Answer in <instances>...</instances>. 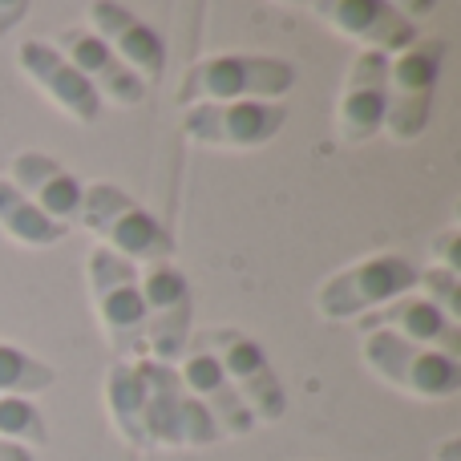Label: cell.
<instances>
[{
    "label": "cell",
    "mask_w": 461,
    "mask_h": 461,
    "mask_svg": "<svg viewBox=\"0 0 461 461\" xmlns=\"http://www.w3.org/2000/svg\"><path fill=\"white\" fill-rule=\"evenodd\" d=\"M53 381L57 373L45 360L0 340V397H37V393L53 389Z\"/></svg>",
    "instance_id": "44dd1931"
},
{
    "label": "cell",
    "mask_w": 461,
    "mask_h": 461,
    "mask_svg": "<svg viewBox=\"0 0 461 461\" xmlns=\"http://www.w3.org/2000/svg\"><path fill=\"white\" fill-rule=\"evenodd\" d=\"M0 230L24 247H53L69 235L65 223H53L45 211H37L5 175H0Z\"/></svg>",
    "instance_id": "ffe728a7"
},
{
    "label": "cell",
    "mask_w": 461,
    "mask_h": 461,
    "mask_svg": "<svg viewBox=\"0 0 461 461\" xmlns=\"http://www.w3.org/2000/svg\"><path fill=\"white\" fill-rule=\"evenodd\" d=\"M365 360L384 384H397V389L413 393V397L446 401L461 393V360L421 348V344H409L393 332H368Z\"/></svg>",
    "instance_id": "ba28073f"
},
{
    "label": "cell",
    "mask_w": 461,
    "mask_h": 461,
    "mask_svg": "<svg viewBox=\"0 0 461 461\" xmlns=\"http://www.w3.org/2000/svg\"><path fill=\"white\" fill-rule=\"evenodd\" d=\"M417 287V267L405 255H373L336 271L316 292V308L324 320H360L384 303L401 300Z\"/></svg>",
    "instance_id": "277c9868"
},
{
    "label": "cell",
    "mask_w": 461,
    "mask_h": 461,
    "mask_svg": "<svg viewBox=\"0 0 461 461\" xmlns=\"http://www.w3.org/2000/svg\"><path fill=\"white\" fill-rule=\"evenodd\" d=\"M81 223L110 243L113 255L130 263H170L175 235L150 215L138 199H130L113 183H89L81 199Z\"/></svg>",
    "instance_id": "7a4b0ae2"
},
{
    "label": "cell",
    "mask_w": 461,
    "mask_h": 461,
    "mask_svg": "<svg viewBox=\"0 0 461 461\" xmlns=\"http://www.w3.org/2000/svg\"><path fill=\"white\" fill-rule=\"evenodd\" d=\"M312 13L328 21L336 32L360 41L373 53H405L417 41V24L409 21L405 8L381 5V0H316Z\"/></svg>",
    "instance_id": "8fae6325"
},
{
    "label": "cell",
    "mask_w": 461,
    "mask_h": 461,
    "mask_svg": "<svg viewBox=\"0 0 461 461\" xmlns=\"http://www.w3.org/2000/svg\"><path fill=\"white\" fill-rule=\"evenodd\" d=\"M417 287H425V300L449 320H461V276L433 263L429 271H417Z\"/></svg>",
    "instance_id": "603a6c76"
},
{
    "label": "cell",
    "mask_w": 461,
    "mask_h": 461,
    "mask_svg": "<svg viewBox=\"0 0 461 461\" xmlns=\"http://www.w3.org/2000/svg\"><path fill=\"white\" fill-rule=\"evenodd\" d=\"M284 122L287 110L279 102H207L186 110L183 134L203 146L255 150V146H267L284 130Z\"/></svg>",
    "instance_id": "30bf717a"
},
{
    "label": "cell",
    "mask_w": 461,
    "mask_h": 461,
    "mask_svg": "<svg viewBox=\"0 0 461 461\" xmlns=\"http://www.w3.org/2000/svg\"><path fill=\"white\" fill-rule=\"evenodd\" d=\"M105 405H110V417L126 438V446L150 454V405H146V381L138 373V360H113L110 376H105Z\"/></svg>",
    "instance_id": "d6986e66"
},
{
    "label": "cell",
    "mask_w": 461,
    "mask_h": 461,
    "mask_svg": "<svg viewBox=\"0 0 461 461\" xmlns=\"http://www.w3.org/2000/svg\"><path fill=\"white\" fill-rule=\"evenodd\" d=\"M194 340L219 360V368L227 373L230 389L243 397L247 413H251L255 421H279V417L287 413L284 384H279L267 352H263L247 332H239V328H207V332H199Z\"/></svg>",
    "instance_id": "52a82bcc"
},
{
    "label": "cell",
    "mask_w": 461,
    "mask_h": 461,
    "mask_svg": "<svg viewBox=\"0 0 461 461\" xmlns=\"http://www.w3.org/2000/svg\"><path fill=\"white\" fill-rule=\"evenodd\" d=\"M94 308L102 320L110 348L118 360H142L146 357V303H142V279L138 263L113 255L110 247H97L86 263Z\"/></svg>",
    "instance_id": "3957f363"
},
{
    "label": "cell",
    "mask_w": 461,
    "mask_h": 461,
    "mask_svg": "<svg viewBox=\"0 0 461 461\" xmlns=\"http://www.w3.org/2000/svg\"><path fill=\"white\" fill-rule=\"evenodd\" d=\"M457 454H461V441H457V438H449L446 446L438 449V457H433V461H461Z\"/></svg>",
    "instance_id": "4316f807"
},
{
    "label": "cell",
    "mask_w": 461,
    "mask_h": 461,
    "mask_svg": "<svg viewBox=\"0 0 461 461\" xmlns=\"http://www.w3.org/2000/svg\"><path fill=\"white\" fill-rule=\"evenodd\" d=\"M142 279V303H146V352L158 365H178L191 344L194 324V295L186 276L175 263H146L138 271Z\"/></svg>",
    "instance_id": "9c48e42d"
},
{
    "label": "cell",
    "mask_w": 461,
    "mask_h": 461,
    "mask_svg": "<svg viewBox=\"0 0 461 461\" xmlns=\"http://www.w3.org/2000/svg\"><path fill=\"white\" fill-rule=\"evenodd\" d=\"M138 373L146 381V405H150V438L154 449L170 446V449H199V446H215L223 433L211 421V413L191 397V389L183 384L175 365H158V360L142 357Z\"/></svg>",
    "instance_id": "8992f818"
},
{
    "label": "cell",
    "mask_w": 461,
    "mask_h": 461,
    "mask_svg": "<svg viewBox=\"0 0 461 461\" xmlns=\"http://www.w3.org/2000/svg\"><path fill=\"white\" fill-rule=\"evenodd\" d=\"M360 332H393L409 344H421V348L446 352L457 360L461 352V324L449 316H441L429 300H413V295H401V300L384 303V308L368 312L357 320Z\"/></svg>",
    "instance_id": "e0dca14e"
},
{
    "label": "cell",
    "mask_w": 461,
    "mask_h": 461,
    "mask_svg": "<svg viewBox=\"0 0 461 461\" xmlns=\"http://www.w3.org/2000/svg\"><path fill=\"white\" fill-rule=\"evenodd\" d=\"M295 65L279 57H255V53H219L203 57L183 73L178 86V105H207V102H276L292 94Z\"/></svg>",
    "instance_id": "6da1fadb"
},
{
    "label": "cell",
    "mask_w": 461,
    "mask_h": 461,
    "mask_svg": "<svg viewBox=\"0 0 461 461\" xmlns=\"http://www.w3.org/2000/svg\"><path fill=\"white\" fill-rule=\"evenodd\" d=\"M57 53L94 86L97 97H110L118 105H142L146 94H150L142 86V77L130 65H122L118 53L94 29H81V24L77 29H61L57 32Z\"/></svg>",
    "instance_id": "4fadbf2b"
},
{
    "label": "cell",
    "mask_w": 461,
    "mask_h": 461,
    "mask_svg": "<svg viewBox=\"0 0 461 461\" xmlns=\"http://www.w3.org/2000/svg\"><path fill=\"white\" fill-rule=\"evenodd\" d=\"M175 368H178V376H183V384L191 389V397L199 401V405L211 413V421L219 425V433H235V438H243V433L255 429V417L247 413L243 397L230 389V381H227L223 368H219V360L211 357L199 340L186 344L183 360H178Z\"/></svg>",
    "instance_id": "ac0fdd59"
},
{
    "label": "cell",
    "mask_w": 461,
    "mask_h": 461,
    "mask_svg": "<svg viewBox=\"0 0 461 461\" xmlns=\"http://www.w3.org/2000/svg\"><path fill=\"white\" fill-rule=\"evenodd\" d=\"M433 255H438V267L446 271H457L461 276V230L457 227H446L438 239H433Z\"/></svg>",
    "instance_id": "cb8c5ba5"
},
{
    "label": "cell",
    "mask_w": 461,
    "mask_h": 461,
    "mask_svg": "<svg viewBox=\"0 0 461 461\" xmlns=\"http://www.w3.org/2000/svg\"><path fill=\"white\" fill-rule=\"evenodd\" d=\"M8 183L24 194L37 211H45L53 223H81V199H86V183L61 167L57 158L41 150H21L13 158V175Z\"/></svg>",
    "instance_id": "9a60e30c"
},
{
    "label": "cell",
    "mask_w": 461,
    "mask_h": 461,
    "mask_svg": "<svg viewBox=\"0 0 461 461\" xmlns=\"http://www.w3.org/2000/svg\"><path fill=\"white\" fill-rule=\"evenodd\" d=\"M89 21H94V32L105 41V45L118 53L122 65L142 77V86L150 89L154 81H162V69H167V41L158 37L150 21L134 16L130 8L113 5V0H94L89 5Z\"/></svg>",
    "instance_id": "5bb4252c"
},
{
    "label": "cell",
    "mask_w": 461,
    "mask_h": 461,
    "mask_svg": "<svg viewBox=\"0 0 461 461\" xmlns=\"http://www.w3.org/2000/svg\"><path fill=\"white\" fill-rule=\"evenodd\" d=\"M446 65V41H413L397 61H389V110H384V134L393 142H413L429 130L433 94Z\"/></svg>",
    "instance_id": "5b68a950"
},
{
    "label": "cell",
    "mask_w": 461,
    "mask_h": 461,
    "mask_svg": "<svg viewBox=\"0 0 461 461\" xmlns=\"http://www.w3.org/2000/svg\"><path fill=\"white\" fill-rule=\"evenodd\" d=\"M389 61L393 57L360 49L348 77H344L336 126H340V138L348 146L368 142L384 126V110H389Z\"/></svg>",
    "instance_id": "7c38bea8"
},
{
    "label": "cell",
    "mask_w": 461,
    "mask_h": 461,
    "mask_svg": "<svg viewBox=\"0 0 461 461\" xmlns=\"http://www.w3.org/2000/svg\"><path fill=\"white\" fill-rule=\"evenodd\" d=\"M16 61H21V69L41 86V94L53 97L69 118H77L81 126H94L97 122L102 97H97L94 86L57 53V45H49V41H41V37H29V41H21V49H16Z\"/></svg>",
    "instance_id": "2e32d148"
},
{
    "label": "cell",
    "mask_w": 461,
    "mask_h": 461,
    "mask_svg": "<svg viewBox=\"0 0 461 461\" xmlns=\"http://www.w3.org/2000/svg\"><path fill=\"white\" fill-rule=\"evenodd\" d=\"M0 438L16 441V446H45L49 425L41 417V409L29 397H0Z\"/></svg>",
    "instance_id": "7402d4cb"
},
{
    "label": "cell",
    "mask_w": 461,
    "mask_h": 461,
    "mask_svg": "<svg viewBox=\"0 0 461 461\" xmlns=\"http://www.w3.org/2000/svg\"><path fill=\"white\" fill-rule=\"evenodd\" d=\"M0 461H37V457H32V449H24V446H16V441L0 438Z\"/></svg>",
    "instance_id": "484cf974"
},
{
    "label": "cell",
    "mask_w": 461,
    "mask_h": 461,
    "mask_svg": "<svg viewBox=\"0 0 461 461\" xmlns=\"http://www.w3.org/2000/svg\"><path fill=\"white\" fill-rule=\"evenodd\" d=\"M24 13H29V5H24V0H13V5H5V0H0V37H5L8 29H16Z\"/></svg>",
    "instance_id": "d4e9b609"
}]
</instances>
